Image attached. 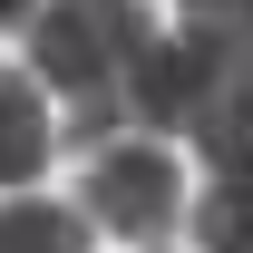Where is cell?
I'll return each instance as SVG.
<instances>
[{"label":"cell","mask_w":253,"mask_h":253,"mask_svg":"<svg viewBox=\"0 0 253 253\" xmlns=\"http://www.w3.org/2000/svg\"><path fill=\"white\" fill-rule=\"evenodd\" d=\"M175 30H195V39H253V0H175Z\"/></svg>","instance_id":"obj_8"},{"label":"cell","mask_w":253,"mask_h":253,"mask_svg":"<svg viewBox=\"0 0 253 253\" xmlns=\"http://www.w3.org/2000/svg\"><path fill=\"white\" fill-rule=\"evenodd\" d=\"M20 10H39V0H0V30H10V20H20Z\"/></svg>","instance_id":"obj_9"},{"label":"cell","mask_w":253,"mask_h":253,"mask_svg":"<svg viewBox=\"0 0 253 253\" xmlns=\"http://www.w3.org/2000/svg\"><path fill=\"white\" fill-rule=\"evenodd\" d=\"M185 146L214 175H253V39H214V97Z\"/></svg>","instance_id":"obj_4"},{"label":"cell","mask_w":253,"mask_h":253,"mask_svg":"<svg viewBox=\"0 0 253 253\" xmlns=\"http://www.w3.org/2000/svg\"><path fill=\"white\" fill-rule=\"evenodd\" d=\"M195 244L205 253H253V175H214L195 195Z\"/></svg>","instance_id":"obj_7"},{"label":"cell","mask_w":253,"mask_h":253,"mask_svg":"<svg viewBox=\"0 0 253 253\" xmlns=\"http://www.w3.org/2000/svg\"><path fill=\"white\" fill-rule=\"evenodd\" d=\"M136 253H146V244H136Z\"/></svg>","instance_id":"obj_10"},{"label":"cell","mask_w":253,"mask_h":253,"mask_svg":"<svg viewBox=\"0 0 253 253\" xmlns=\"http://www.w3.org/2000/svg\"><path fill=\"white\" fill-rule=\"evenodd\" d=\"M185 205V175L166 156V136H107L88 156V214L97 234H126V244H156Z\"/></svg>","instance_id":"obj_2"},{"label":"cell","mask_w":253,"mask_h":253,"mask_svg":"<svg viewBox=\"0 0 253 253\" xmlns=\"http://www.w3.org/2000/svg\"><path fill=\"white\" fill-rule=\"evenodd\" d=\"M0 253H88V224L49 195H0Z\"/></svg>","instance_id":"obj_6"},{"label":"cell","mask_w":253,"mask_h":253,"mask_svg":"<svg viewBox=\"0 0 253 253\" xmlns=\"http://www.w3.org/2000/svg\"><path fill=\"white\" fill-rule=\"evenodd\" d=\"M156 39L166 30L146 20V0H39L30 10V78L68 97L59 136L78 156H97L107 136H136L126 126V78Z\"/></svg>","instance_id":"obj_1"},{"label":"cell","mask_w":253,"mask_h":253,"mask_svg":"<svg viewBox=\"0 0 253 253\" xmlns=\"http://www.w3.org/2000/svg\"><path fill=\"white\" fill-rule=\"evenodd\" d=\"M59 156V117H49V97H39V78H20V68H0V185L20 195L39 175V166Z\"/></svg>","instance_id":"obj_5"},{"label":"cell","mask_w":253,"mask_h":253,"mask_svg":"<svg viewBox=\"0 0 253 253\" xmlns=\"http://www.w3.org/2000/svg\"><path fill=\"white\" fill-rule=\"evenodd\" d=\"M205 97H214V39H156L146 59H136V78H126V126L136 136H195V117H205Z\"/></svg>","instance_id":"obj_3"}]
</instances>
